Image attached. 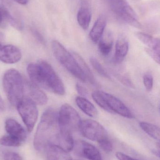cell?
I'll use <instances>...</instances> for the list:
<instances>
[{"label":"cell","instance_id":"cell-1","mask_svg":"<svg viewBox=\"0 0 160 160\" xmlns=\"http://www.w3.org/2000/svg\"><path fill=\"white\" fill-rule=\"evenodd\" d=\"M27 73L33 83L57 95L65 94L64 85L52 67L46 61L40 60L28 65Z\"/></svg>","mask_w":160,"mask_h":160},{"label":"cell","instance_id":"cell-2","mask_svg":"<svg viewBox=\"0 0 160 160\" xmlns=\"http://www.w3.org/2000/svg\"><path fill=\"white\" fill-rule=\"evenodd\" d=\"M58 114L52 108L42 114L34 138V147L38 151L45 150L50 145L56 143L60 132Z\"/></svg>","mask_w":160,"mask_h":160},{"label":"cell","instance_id":"cell-3","mask_svg":"<svg viewBox=\"0 0 160 160\" xmlns=\"http://www.w3.org/2000/svg\"><path fill=\"white\" fill-rule=\"evenodd\" d=\"M24 82L21 74L16 69H9L4 74V90L13 106H17L24 97Z\"/></svg>","mask_w":160,"mask_h":160},{"label":"cell","instance_id":"cell-4","mask_svg":"<svg viewBox=\"0 0 160 160\" xmlns=\"http://www.w3.org/2000/svg\"><path fill=\"white\" fill-rule=\"evenodd\" d=\"M52 48L56 60L68 72L82 82H86V78L73 53L56 40L52 42Z\"/></svg>","mask_w":160,"mask_h":160},{"label":"cell","instance_id":"cell-5","mask_svg":"<svg viewBox=\"0 0 160 160\" xmlns=\"http://www.w3.org/2000/svg\"><path fill=\"white\" fill-rule=\"evenodd\" d=\"M107 1L113 14L119 20L135 28H141L136 13L127 0Z\"/></svg>","mask_w":160,"mask_h":160},{"label":"cell","instance_id":"cell-6","mask_svg":"<svg viewBox=\"0 0 160 160\" xmlns=\"http://www.w3.org/2000/svg\"><path fill=\"white\" fill-rule=\"evenodd\" d=\"M60 132L72 134L79 130L82 121L78 113L73 107L65 103L62 105L58 114Z\"/></svg>","mask_w":160,"mask_h":160},{"label":"cell","instance_id":"cell-7","mask_svg":"<svg viewBox=\"0 0 160 160\" xmlns=\"http://www.w3.org/2000/svg\"><path fill=\"white\" fill-rule=\"evenodd\" d=\"M17 107L27 130L31 132L38 118V110L36 104L29 98L24 97Z\"/></svg>","mask_w":160,"mask_h":160},{"label":"cell","instance_id":"cell-8","mask_svg":"<svg viewBox=\"0 0 160 160\" xmlns=\"http://www.w3.org/2000/svg\"><path fill=\"white\" fill-rule=\"evenodd\" d=\"M79 131L84 137L98 142L108 138L105 128L98 122L91 119L82 121Z\"/></svg>","mask_w":160,"mask_h":160},{"label":"cell","instance_id":"cell-9","mask_svg":"<svg viewBox=\"0 0 160 160\" xmlns=\"http://www.w3.org/2000/svg\"><path fill=\"white\" fill-rule=\"evenodd\" d=\"M105 106L106 112L111 113H117L128 118H133V116L129 109L116 97L104 91H100Z\"/></svg>","mask_w":160,"mask_h":160},{"label":"cell","instance_id":"cell-10","mask_svg":"<svg viewBox=\"0 0 160 160\" xmlns=\"http://www.w3.org/2000/svg\"><path fill=\"white\" fill-rule=\"evenodd\" d=\"M75 153L78 156L88 160H102L97 148L85 141H79L74 144Z\"/></svg>","mask_w":160,"mask_h":160},{"label":"cell","instance_id":"cell-11","mask_svg":"<svg viewBox=\"0 0 160 160\" xmlns=\"http://www.w3.org/2000/svg\"><path fill=\"white\" fill-rule=\"evenodd\" d=\"M36 104L44 105L48 102V98L46 94L38 87L32 82H24V95Z\"/></svg>","mask_w":160,"mask_h":160},{"label":"cell","instance_id":"cell-12","mask_svg":"<svg viewBox=\"0 0 160 160\" xmlns=\"http://www.w3.org/2000/svg\"><path fill=\"white\" fill-rule=\"evenodd\" d=\"M22 53L18 48L13 45H0V61L7 64H14L21 59Z\"/></svg>","mask_w":160,"mask_h":160},{"label":"cell","instance_id":"cell-13","mask_svg":"<svg viewBox=\"0 0 160 160\" xmlns=\"http://www.w3.org/2000/svg\"><path fill=\"white\" fill-rule=\"evenodd\" d=\"M5 128L8 135L17 138L24 142L27 137L25 129L17 120L8 118L5 122Z\"/></svg>","mask_w":160,"mask_h":160},{"label":"cell","instance_id":"cell-14","mask_svg":"<svg viewBox=\"0 0 160 160\" xmlns=\"http://www.w3.org/2000/svg\"><path fill=\"white\" fill-rule=\"evenodd\" d=\"M106 23V17L102 15L100 16L95 22L89 33V37L94 43H98L102 38Z\"/></svg>","mask_w":160,"mask_h":160},{"label":"cell","instance_id":"cell-15","mask_svg":"<svg viewBox=\"0 0 160 160\" xmlns=\"http://www.w3.org/2000/svg\"><path fill=\"white\" fill-rule=\"evenodd\" d=\"M46 149L48 160H73L68 152L59 146L50 145Z\"/></svg>","mask_w":160,"mask_h":160},{"label":"cell","instance_id":"cell-16","mask_svg":"<svg viewBox=\"0 0 160 160\" xmlns=\"http://www.w3.org/2000/svg\"><path fill=\"white\" fill-rule=\"evenodd\" d=\"M129 45L128 41L125 38L120 37L116 43L114 61L117 64L122 62L128 54Z\"/></svg>","mask_w":160,"mask_h":160},{"label":"cell","instance_id":"cell-17","mask_svg":"<svg viewBox=\"0 0 160 160\" xmlns=\"http://www.w3.org/2000/svg\"><path fill=\"white\" fill-rule=\"evenodd\" d=\"M91 19V13L88 6L85 2L82 4L77 16V20L80 26L84 30L88 29Z\"/></svg>","mask_w":160,"mask_h":160},{"label":"cell","instance_id":"cell-18","mask_svg":"<svg viewBox=\"0 0 160 160\" xmlns=\"http://www.w3.org/2000/svg\"><path fill=\"white\" fill-rule=\"evenodd\" d=\"M76 102L78 107L88 116L94 118L98 116V112L97 108L86 98L80 96L77 97Z\"/></svg>","mask_w":160,"mask_h":160},{"label":"cell","instance_id":"cell-19","mask_svg":"<svg viewBox=\"0 0 160 160\" xmlns=\"http://www.w3.org/2000/svg\"><path fill=\"white\" fill-rule=\"evenodd\" d=\"M75 142L72 134L60 132L55 145L59 146L68 152L73 150Z\"/></svg>","mask_w":160,"mask_h":160},{"label":"cell","instance_id":"cell-20","mask_svg":"<svg viewBox=\"0 0 160 160\" xmlns=\"http://www.w3.org/2000/svg\"><path fill=\"white\" fill-rule=\"evenodd\" d=\"M72 53L79 64L81 69L86 78L87 81H88L91 84L93 85L98 86V83L94 78V75L92 74L90 68L87 64L83 59L81 57V55L77 53V52H72Z\"/></svg>","mask_w":160,"mask_h":160},{"label":"cell","instance_id":"cell-21","mask_svg":"<svg viewBox=\"0 0 160 160\" xmlns=\"http://www.w3.org/2000/svg\"><path fill=\"white\" fill-rule=\"evenodd\" d=\"M113 38L112 35L108 34L106 37H102L98 43V49L103 56H107L112 51L113 47Z\"/></svg>","mask_w":160,"mask_h":160},{"label":"cell","instance_id":"cell-22","mask_svg":"<svg viewBox=\"0 0 160 160\" xmlns=\"http://www.w3.org/2000/svg\"><path fill=\"white\" fill-rule=\"evenodd\" d=\"M141 128L153 139L160 141V128L156 125L147 122H142L140 123Z\"/></svg>","mask_w":160,"mask_h":160},{"label":"cell","instance_id":"cell-23","mask_svg":"<svg viewBox=\"0 0 160 160\" xmlns=\"http://www.w3.org/2000/svg\"><path fill=\"white\" fill-rule=\"evenodd\" d=\"M136 37L143 44L148 47V48L155 50L158 46L159 38H155L143 32L136 33Z\"/></svg>","mask_w":160,"mask_h":160},{"label":"cell","instance_id":"cell-24","mask_svg":"<svg viewBox=\"0 0 160 160\" xmlns=\"http://www.w3.org/2000/svg\"><path fill=\"white\" fill-rule=\"evenodd\" d=\"M4 18L12 27L17 30L22 31L23 29V24L22 22L14 18L6 8L4 11Z\"/></svg>","mask_w":160,"mask_h":160},{"label":"cell","instance_id":"cell-25","mask_svg":"<svg viewBox=\"0 0 160 160\" xmlns=\"http://www.w3.org/2000/svg\"><path fill=\"white\" fill-rule=\"evenodd\" d=\"M23 142L9 135H4L0 139V144L4 146L18 147L20 146Z\"/></svg>","mask_w":160,"mask_h":160},{"label":"cell","instance_id":"cell-26","mask_svg":"<svg viewBox=\"0 0 160 160\" xmlns=\"http://www.w3.org/2000/svg\"><path fill=\"white\" fill-rule=\"evenodd\" d=\"M90 62L93 68L100 75L105 78L111 79V77L98 59L94 57H91L90 59Z\"/></svg>","mask_w":160,"mask_h":160},{"label":"cell","instance_id":"cell-27","mask_svg":"<svg viewBox=\"0 0 160 160\" xmlns=\"http://www.w3.org/2000/svg\"><path fill=\"white\" fill-rule=\"evenodd\" d=\"M98 143L101 148L105 152L110 153L112 150V142L109 141L108 138L102 140Z\"/></svg>","mask_w":160,"mask_h":160},{"label":"cell","instance_id":"cell-28","mask_svg":"<svg viewBox=\"0 0 160 160\" xmlns=\"http://www.w3.org/2000/svg\"><path fill=\"white\" fill-rule=\"evenodd\" d=\"M143 82L147 90L151 91L153 86V78L152 75L149 74L145 75L143 77Z\"/></svg>","mask_w":160,"mask_h":160},{"label":"cell","instance_id":"cell-29","mask_svg":"<svg viewBox=\"0 0 160 160\" xmlns=\"http://www.w3.org/2000/svg\"><path fill=\"white\" fill-rule=\"evenodd\" d=\"M4 160H22L21 157L18 153L14 152H6L3 157Z\"/></svg>","mask_w":160,"mask_h":160},{"label":"cell","instance_id":"cell-30","mask_svg":"<svg viewBox=\"0 0 160 160\" xmlns=\"http://www.w3.org/2000/svg\"><path fill=\"white\" fill-rule=\"evenodd\" d=\"M145 51L151 58L160 65V53L148 48H146Z\"/></svg>","mask_w":160,"mask_h":160},{"label":"cell","instance_id":"cell-31","mask_svg":"<svg viewBox=\"0 0 160 160\" xmlns=\"http://www.w3.org/2000/svg\"><path fill=\"white\" fill-rule=\"evenodd\" d=\"M76 89L78 93L79 94L80 97L86 98L88 96V93L87 90L79 84L78 83L76 85Z\"/></svg>","mask_w":160,"mask_h":160},{"label":"cell","instance_id":"cell-32","mask_svg":"<svg viewBox=\"0 0 160 160\" xmlns=\"http://www.w3.org/2000/svg\"><path fill=\"white\" fill-rule=\"evenodd\" d=\"M116 157L118 160H138L133 158L124 153L121 152H117L116 154Z\"/></svg>","mask_w":160,"mask_h":160},{"label":"cell","instance_id":"cell-33","mask_svg":"<svg viewBox=\"0 0 160 160\" xmlns=\"http://www.w3.org/2000/svg\"><path fill=\"white\" fill-rule=\"evenodd\" d=\"M32 32L36 38L38 40V41H39L42 44H45V39L43 38V36L41 35V34L39 32H38L37 30H35V29H33Z\"/></svg>","mask_w":160,"mask_h":160},{"label":"cell","instance_id":"cell-34","mask_svg":"<svg viewBox=\"0 0 160 160\" xmlns=\"http://www.w3.org/2000/svg\"><path fill=\"white\" fill-rule=\"evenodd\" d=\"M3 4V0H0V23L2 22L4 19V11L5 9Z\"/></svg>","mask_w":160,"mask_h":160},{"label":"cell","instance_id":"cell-35","mask_svg":"<svg viewBox=\"0 0 160 160\" xmlns=\"http://www.w3.org/2000/svg\"><path fill=\"white\" fill-rule=\"evenodd\" d=\"M5 106L4 102L2 97L0 96V112H2L5 110Z\"/></svg>","mask_w":160,"mask_h":160},{"label":"cell","instance_id":"cell-36","mask_svg":"<svg viewBox=\"0 0 160 160\" xmlns=\"http://www.w3.org/2000/svg\"><path fill=\"white\" fill-rule=\"evenodd\" d=\"M14 1H16L18 3L22 5H25L28 2V0H14Z\"/></svg>","mask_w":160,"mask_h":160},{"label":"cell","instance_id":"cell-37","mask_svg":"<svg viewBox=\"0 0 160 160\" xmlns=\"http://www.w3.org/2000/svg\"><path fill=\"white\" fill-rule=\"evenodd\" d=\"M4 40V35L2 32H0V45H2Z\"/></svg>","mask_w":160,"mask_h":160},{"label":"cell","instance_id":"cell-38","mask_svg":"<svg viewBox=\"0 0 160 160\" xmlns=\"http://www.w3.org/2000/svg\"><path fill=\"white\" fill-rule=\"evenodd\" d=\"M156 146H157V148H158V150L160 151V141L157 143Z\"/></svg>","mask_w":160,"mask_h":160}]
</instances>
